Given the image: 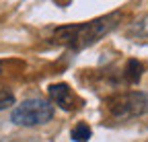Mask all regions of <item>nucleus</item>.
I'll return each instance as SVG.
<instances>
[{
  "label": "nucleus",
  "mask_w": 148,
  "mask_h": 142,
  "mask_svg": "<svg viewBox=\"0 0 148 142\" xmlns=\"http://www.w3.org/2000/svg\"><path fill=\"white\" fill-rule=\"evenodd\" d=\"M49 97H51V101L58 105V107H62L64 111H72L74 107H76V97H74V93H72V88L66 84V82H56V84H51L49 88Z\"/></svg>",
  "instance_id": "20e7f679"
},
{
  "label": "nucleus",
  "mask_w": 148,
  "mask_h": 142,
  "mask_svg": "<svg viewBox=\"0 0 148 142\" xmlns=\"http://www.w3.org/2000/svg\"><path fill=\"white\" fill-rule=\"evenodd\" d=\"M109 111L115 119H134L148 111V95L140 91L123 93L109 101Z\"/></svg>",
  "instance_id": "7ed1b4c3"
},
{
  "label": "nucleus",
  "mask_w": 148,
  "mask_h": 142,
  "mask_svg": "<svg viewBox=\"0 0 148 142\" xmlns=\"http://www.w3.org/2000/svg\"><path fill=\"white\" fill-rule=\"evenodd\" d=\"M132 37H148V14H144L140 21H136L130 29Z\"/></svg>",
  "instance_id": "0eeeda50"
},
{
  "label": "nucleus",
  "mask_w": 148,
  "mask_h": 142,
  "mask_svg": "<svg viewBox=\"0 0 148 142\" xmlns=\"http://www.w3.org/2000/svg\"><path fill=\"white\" fill-rule=\"evenodd\" d=\"M119 19H121L119 12H111V14L95 19L90 23L58 27L53 31V41L60 45H66V47H72V49H82L86 45H92L95 41H99L109 31H113L117 27Z\"/></svg>",
  "instance_id": "f257e3e1"
},
{
  "label": "nucleus",
  "mask_w": 148,
  "mask_h": 142,
  "mask_svg": "<svg viewBox=\"0 0 148 142\" xmlns=\"http://www.w3.org/2000/svg\"><path fill=\"white\" fill-rule=\"evenodd\" d=\"M51 117H53V105L43 101V99H27L18 107H14L10 113L12 123L25 126V128L47 123Z\"/></svg>",
  "instance_id": "f03ea898"
},
{
  "label": "nucleus",
  "mask_w": 148,
  "mask_h": 142,
  "mask_svg": "<svg viewBox=\"0 0 148 142\" xmlns=\"http://www.w3.org/2000/svg\"><path fill=\"white\" fill-rule=\"evenodd\" d=\"M70 136H72L74 142H88V138H90V128L86 126V123L80 121V123H76V126L72 128Z\"/></svg>",
  "instance_id": "423d86ee"
},
{
  "label": "nucleus",
  "mask_w": 148,
  "mask_h": 142,
  "mask_svg": "<svg viewBox=\"0 0 148 142\" xmlns=\"http://www.w3.org/2000/svg\"><path fill=\"white\" fill-rule=\"evenodd\" d=\"M142 72H144V66H142L138 60H130V62H127V66H125L123 76H125V80H127V82L136 84V82L142 78Z\"/></svg>",
  "instance_id": "39448f33"
},
{
  "label": "nucleus",
  "mask_w": 148,
  "mask_h": 142,
  "mask_svg": "<svg viewBox=\"0 0 148 142\" xmlns=\"http://www.w3.org/2000/svg\"><path fill=\"white\" fill-rule=\"evenodd\" d=\"M14 105V95L10 91H0V109H8Z\"/></svg>",
  "instance_id": "6e6552de"
}]
</instances>
